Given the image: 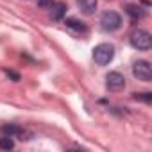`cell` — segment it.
I'll use <instances>...</instances> for the list:
<instances>
[{"label":"cell","mask_w":152,"mask_h":152,"mask_svg":"<svg viewBox=\"0 0 152 152\" xmlns=\"http://www.w3.org/2000/svg\"><path fill=\"white\" fill-rule=\"evenodd\" d=\"M115 57V47L111 43H100L93 48V59L99 66H106Z\"/></svg>","instance_id":"6da1fadb"},{"label":"cell","mask_w":152,"mask_h":152,"mask_svg":"<svg viewBox=\"0 0 152 152\" xmlns=\"http://www.w3.org/2000/svg\"><path fill=\"white\" fill-rule=\"evenodd\" d=\"M129 41H131V45H132L136 50H148V48L152 47V36H150V32H147V31H143V29L132 31Z\"/></svg>","instance_id":"7a4b0ae2"},{"label":"cell","mask_w":152,"mask_h":152,"mask_svg":"<svg viewBox=\"0 0 152 152\" xmlns=\"http://www.w3.org/2000/svg\"><path fill=\"white\" fill-rule=\"evenodd\" d=\"M100 25L104 31L107 32H113V31H118L122 27V16L116 13V11H106L102 13L100 16Z\"/></svg>","instance_id":"3957f363"},{"label":"cell","mask_w":152,"mask_h":152,"mask_svg":"<svg viewBox=\"0 0 152 152\" xmlns=\"http://www.w3.org/2000/svg\"><path fill=\"white\" fill-rule=\"evenodd\" d=\"M132 75L138 79V81H143V83H150L152 81V66L148 61H136L132 64Z\"/></svg>","instance_id":"277c9868"},{"label":"cell","mask_w":152,"mask_h":152,"mask_svg":"<svg viewBox=\"0 0 152 152\" xmlns=\"http://www.w3.org/2000/svg\"><path fill=\"white\" fill-rule=\"evenodd\" d=\"M106 86L109 91H122L125 88V77L120 72H109L106 75Z\"/></svg>","instance_id":"5b68a950"},{"label":"cell","mask_w":152,"mask_h":152,"mask_svg":"<svg viewBox=\"0 0 152 152\" xmlns=\"http://www.w3.org/2000/svg\"><path fill=\"white\" fill-rule=\"evenodd\" d=\"M66 4L64 2H54L52 6H50V16H52V20H63V16L66 15Z\"/></svg>","instance_id":"8992f818"},{"label":"cell","mask_w":152,"mask_h":152,"mask_svg":"<svg viewBox=\"0 0 152 152\" xmlns=\"http://www.w3.org/2000/svg\"><path fill=\"white\" fill-rule=\"evenodd\" d=\"M77 6L84 15L91 16L97 11V0H77Z\"/></svg>","instance_id":"52a82bcc"},{"label":"cell","mask_w":152,"mask_h":152,"mask_svg":"<svg viewBox=\"0 0 152 152\" xmlns=\"http://www.w3.org/2000/svg\"><path fill=\"white\" fill-rule=\"evenodd\" d=\"M125 13L136 22V20H141L143 16H145V11L140 7V6H136V4H127L125 6Z\"/></svg>","instance_id":"ba28073f"},{"label":"cell","mask_w":152,"mask_h":152,"mask_svg":"<svg viewBox=\"0 0 152 152\" xmlns=\"http://www.w3.org/2000/svg\"><path fill=\"white\" fill-rule=\"evenodd\" d=\"M64 23H66L68 29H72V31H75V32H86V31H88L86 23H84V22H79L77 18H66Z\"/></svg>","instance_id":"9c48e42d"},{"label":"cell","mask_w":152,"mask_h":152,"mask_svg":"<svg viewBox=\"0 0 152 152\" xmlns=\"http://www.w3.org/2000/svg\"><path fill=\"white\" fill-rule=\"evenodd\" d=\"M2 134L4 136H11V138H15V136H22V132H23V129L22 127H18V125H15V124H6V125H2Z\"/></svg>","instance_id":"30bf717a"},{"label":"cell","mask_w":152,"mask_h":152,"mask_svg":"<svg viewBox=\"0 0 152 152\" xmlns=\"http://www.w3.org/2000/svg\"><path fill=\"white\" fill-rule=\"evenodd\" d=\"M15 148V141L11 136H2L0 138V150H11Z\"/></svg>","instance_id":"8fae6325"},{"label":"cell","mask_w":152,"mask_h":152,"mask_svg":"<svg viewBox=\"0 0 152 152\" xmlns=\"http://www.w3.org/2000/svg\"><path fill=\"white\" fill-rule=\"evenodd\" d=\"M134 99H136V100H143V102L150 104V102H152V93H150V91H143V93H134Z\"/></svg>","instance_id":"7c38bea8"},{"label":"cell","mask_w":152,"mask_h":152,"mask_svg":"<svg viewBox=\"0 0 152 152\" xmlns=\"http://www.w3.org/2000/svg\"><path fill=\"white\" fill-rule=\"evenodd\" d=\"M4 73L7 75V77H9V79H13V81H16V83L20 81V73H16V72H13V70H7V68H6V70H4Z\"/></svg>","instance_id":"4fadbf2b"},{"label":"cell","mask_w":152,"mask_h":152,"mask_svg":"<svg viewBox=\"0 0 152 152\" xmlns=\"http://www.w3.org/2000/svg\"><path fill=\"white\" fill-rule=\"evenodd\" d=\"M38 2V6L41 7V9H48L52 4H54V0H36Z\"/></svg>","instance_id":"5bb4252c"}]
</instances>
